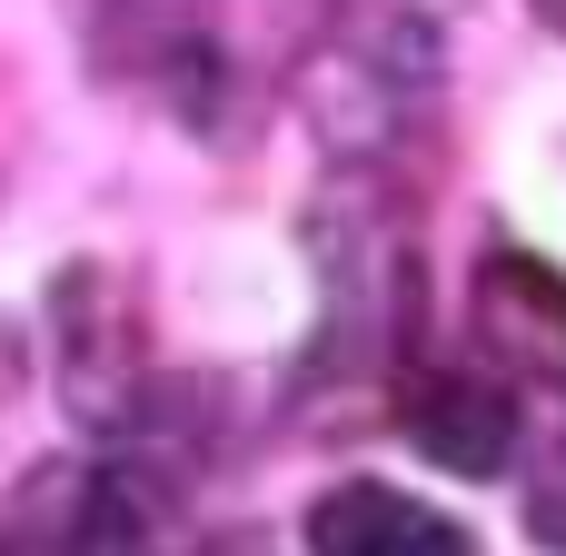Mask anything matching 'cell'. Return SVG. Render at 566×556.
Returning <instances> with one entry per match:
<instances>
[{
  "label": "cell",
  "mask_w": 566,
  "mask_h": 556,
  "mask_svg": "<svg viewBox=\"0 0 566 556\" xmlns=\"http://www.w3.org/2000/svg\"><path fill=\"white\" fill-rule=\"evenodd\" d=\"M50 497V547L60 556H189L179 547V487H159L149 468L129 458H99V468H70L40 487Z\"/></svg>",
  "instance_id": "obj_1"
},
{
  "label": "cell",
  "mask_w": 566,
  "mask_h": 556,
  "mask_svg": "<svg viewBox=\"0 0 566 556\" xmlns=\"http://www.w3.org/2000/svg\"><path fill=\"white\" fill-rule=\"evenodd\" d=\"M478 358L527 388H566V279L547 259L497 249L478 269Z\"/></svg>",
  "instance_id": "obj_2"
},
{
  "label": "cell",
  "mask_w": 566,
  "mask_h": 556,
  "mask_svg": "<svg viewBox=\"0 0 566 556\" xmlns=\"http://www.w3.org/2000/svg\"><path fill=\"white\" fill-rule=\"evenodd\" d=\"M408 428L458 478H507L517 468V388L497 368H438V378H418L408 388Z\"/></svg>",
  "instance_id": "obj_3"
},
{
  "label": "cell",
  "mask_w": 566,
  "mask_h": 556,
  "mask_svg": "<svg viewBox=\"0 0 566 556\" xmlns=\"http://www.w3.org/2000/svg\"><path fill=\"white\" fill-rule=\"evenodd\" d=\"M308 556H478L458 517L418 507L408 487H378V478H348L308 507Z\"/></svg>",
  "instance_id": "obj_4"
},
{
  "label": "cell",
  "mask_w": 566,
  "mask_h": 556,
  "mask_svg": "<svg viewBox=\"0 0 566 556\" xmlns=\"http://www.w3.org/2000/svg\"><path fill=\"white\" fill-rule=\"evenodd\" d=\"M527 527H537L547 547H566V438L537 458V478H527Z\"/></svg>",
  "instance_id": "obj_5"
},
{
  "label": "cell",
  "mask_w": 566,
  "mask_h": 556,
  "mask_svg": "<svg viewBox=\"0 0 566 556\" xmlns=\"http://www.w3.org/2000/svg\"><path fill=\"white\" fill-rule=\"evenodd\" d=\"M527 10H537V20H547V30H566V0H527Z\"/></svg>",
  "instance_id": "obj_6"
},
{
  "label": "cell",
  "mask_w": 566,
  "mask_h": 556,
  "mask_svg": "<svg viewBox=\"0 0 566 556\" xmlns=\"http://www.w3.org/2000/svg\"><path fill=\"white\" fill-rule=\"evenodd\" d=\"M209 556H239V547H209ZM249 556H259V547H249Z\"/></svg>",
  "instance_id": "obj_7"
},
{
  "label": "cell",
  "mask_w": 566,
  "mask_h": 556,
  "mask_svg": "<svg viewBox=\"0 0 566 556\" xmlns=\"http://www.w3.org/2000/svg\"><path fill=\"white\" fill-rule=\"evenodd\" d=\"M0 556H10V547H0Z\"/></svg>",
  "instance_id": "obj_8"
}]
</instances>
